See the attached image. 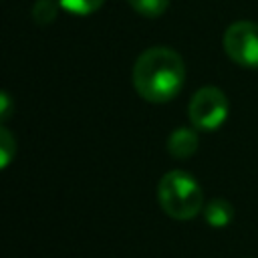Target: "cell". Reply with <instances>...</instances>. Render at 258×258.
Segmentation results:
<instances>
[{"instance_id": "30bf717a", "label": "cell", "mask_w": 258, "mask_h": 258, "mask_svg": "<svg viewBox=\"0 0 258 258\" xmlns=\"http://www.w3.org/2000/svg\"><path fill=\"white\" fill-rule=\"evenodd\" d=\"M14 155H16V139L6 127H2L0 129V167L4 169Z\"/></svg>"}, {"instance_id": "8fae6325", "label": "cell", "mask_w": 258, "mask_h": 258, "mask_svg": "<svg viewBox=\"0 0 258 258\" xmlns=\"http://www.w3.org/2000/svg\"><path fill=\"white\" fill-rule=\"evenodd\" d=\"M10 97H8V93L4 91L2 93V97H0V117H2V121H6L8 119V113H10Z\"/></svg>"}, {"instance_id": "5b68a950", "label": "cell", "mask_w": 258, "mask_h": 258, "mask_svg": "<svg viewBox=\"0 0 258 258\" xmlns=\"http://www.w3.org/2000/svg\"><path fill=\"white\" fill-rule=\"evenodd\" d=\"M198 133L194 129H185L179 127L175 131H171L169 139H167V149L171 153V157L177 159H187L198 151Z\"/></svg>"}, {"instance_id": "9c48e42d", "label": "cell", "mask_w": 258, "mask_h": 258, "mask_svg": "<svg viewBox=\"0 0 258 258\" xmlns=\"http://www.w3.org/2000/svg\"><path fill=\"white\" fill-rule=\"evenodd\" d=\"M60 8H64L67 12L71 14H77V16H87V14H93L97 12L105 0H56Z\"/></svg>"}, {"instance_id": "8992f818", "label": "cell", "mask_w": 258, "mask_h": 258, "mask_svg": "<svg viewBox=\"0 0 258 258\" xmlns=\"http://www.w3.org/2000/svg\"><path fill=\"white\" fill-rule=\"evenodd\" d=\"M204 220L214 228H224L234 220V208L228 200L216 198L204 206Z\"/></svg>"}, {"instance_id": "7a4b0ae2", "label": "cell", "mask_w": 258, "mask_h": 258, "mask_svg": "<svg viewBox=\"0 0 258 258\" xmlns=\"http://www.w3.org/2000/svg\"><path fill=\"white\" fill-rule=\"evenodd\" d=\"M157 200L173 220H191L204 208V191L198 179L181 169H171L159 179Z\"/></svg>"}, {"instance_id": "ba28073f", "label": "cell", "mask_w": 258, "mask_h": 258, "mask_svg": "<svg viewBox=\"0 0 258 258\" xmlns=\"http://www.w3.org/2000/svg\"><path fill=\"white\" fill-rule=\"evenodd\" d=\"M127 2L135 12H139L141 16H147V18L161 16L169 6V0H127Z\"/></svg>"}, {"instance_id": "3957f363", "label": "cell", "mask_w": 258, "mask_h": 258, "mask_svg": "<svg viewBox=\"0 0 258 258\" xmlns=\"http://www.w3.org/2000/svg\"><path fill=\"white\" fill-rule=\"evenodd\" d=\"M187 117L196 129L214 131L228 117V99L218 87H202L189 101Z\"/></svg>"}, {"instance_id": "6da1fadb", "label": "cell", "mask_w": 258, "mask_h": 258, "mask_svg": "<svg viewBox=\"0 0 258 258\" xmlns=\"http://www.w3.org/2000/svg\"><path fill=\"white\" fill-rule=\"evenodd\" d=\"M185 81L181 56L167 46H151L143 50L133 67V85L141 99L149 103L171 101Z\"/></svg>"}, {"instance_id": "277c9868", "label": "cell", "mask_w": 258, "mask_h": 258, "mask_svg": "<svg viewBox=\"0 0 258 258\" xmlns=\"http://www.w3.org/2000/svg\"><path fill=\"white\" fill-rule=\"evenodd\" d=\"M226 54L248 69H258V24L250 20H238L224 32Z\"/></svg>"}, {"instance_id": "52a82bcc", "label": "cell", "mask_w": 258, "mask_h": 258, "mask_svg": "<svg viewBox=\"0 0 258 258\" xmlns=\"http://www.w3.org/2000/svg\"><path fill=\"white\" fill-rule=\"evenodd\" d=\"M58 2L54 0H38L34 6H32V18L38 26H46L50 24L54 18H56V12H58Z\"/></svg>"}]
</instances>
